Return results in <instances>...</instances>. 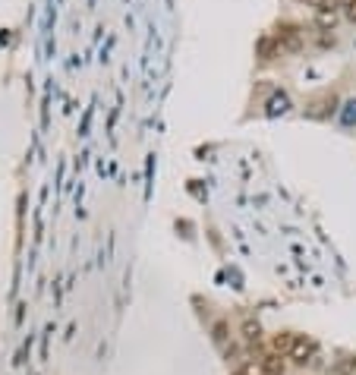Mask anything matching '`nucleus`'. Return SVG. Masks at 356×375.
Segmentation results:
<instances>
[{
    "label": "nucleus",
    "mask_w": 356,
    "mask_h": 375,
    "mask_svg": "<svg viewBox=\"0 0 356 375\" xmlns=\"http://www.w3.org/2000/svg\"><path fill=\"white\" fill-rule=\"evenodd\" d=\"M274 48H278V42H274V38H262V42H259V54H262L265 60H271V57H274Z\"/></svg>",
    "instance_id": "6"
},
{
    "label": "nucleus",
    "mask_w": 356,
    "mask_h": 375,
    "mask_svg": "<svg viewBox=\"0 0 356 375\" xmlns=\"http://www.w3.org/2000/svg\"><path fill=\"white\" fill-rule=\"evenodd\" d=\"M344 16H347L350 22H356V0H347V3H344Z\"/></svg>",
    "instance_id": "11"
},
{
    "label": "nucleus",
    "mask_w": 356,
    "mask_h": 375,
    "mask_svg": "<svg viewBox=\"0 0 356 375\" xmlns=\"http://www.w3.org/2000/svg\"><path fill=\"white\" fill-rule=\"evenodd\" d=\"M290 344H293V334L290 331H281L278 338H274V350H278V354H287V350H290Z\"/></svg>",
    "instance_id": "7"
},
{
    "label": "nucleus",
    "mask_w": 356,
    "mask_h": 375,
    "mask_svg": "<svg viewBox=\"0 0 356 375\" xmlns=\"http://www.w3.org/2000/svg\"><path fill=\"white\" fill-rule=\"evenodd\" d=\"M274 42H278L281 51H299L303 48V32L297 26H281L274 32Z\"/></svg>",
    "instance_id": "1"
},
{
    "label": "nucleus",
    "mask_w": 356,
    "mask_h": 375,
    "mask_svg": "<svg viewBox=\"0 0 356 375\" xmlns=\"http://www.w3.org/2000/svg\"><path fill=\"white\" fill-rule=\"evenodd\" d=\"M353 369H356V356H344V363H337L335 372H337V375H350Z\"/></svg>",
    "instance_id": "9"
},
{
    "label": "nucleus",
    "mask_w": 356,
    "mask_h": 375,
    "mask_svg": "<svg viewBox=\"0 0 356 375\" xmlns=\"http://www.w3.org/2000/svg\"><path fill=\"white\" fill-rule=\"evenodd\" d=\"M335 22H337V13H315V26L325 28V32H331Z\"/></svg>",
    "instance_id": "5"
},
{
    "label": "nucleus",
    "mask_w": 356,
    "mask_h": 375,
    "mask_svg": "<svg viewBox=\"0 0 356 375\" xmlns=\"http://www.w3.org/2000/svg\"><path fill=\"white\" fill-rule=\"evenodd\" d=\"M259 366H262L265 375H284V356L281 354H268L259 360Z\"/></svg>",
    "instance_id": "3"
},
{
    "label": "nucleus",
    "mask_w": 356,
    "mask_h": 375,
    "mask_svg": "<svg viewBox=\"0 0 356 375\" xmlns=\"http://www.w3.org/2000/svg\"><path fill=\"white\" fill-rule=\"evenodd\" d=\"M335 111V95H331V98H325V101H315L312 107H309V113H312V117H325V113H331Z\"/></svg>",
    "instance_id": "4"
},
{
    "label": "nucleus",
    "mask_w": 356,
    "mask_h": 375,
    "mask_svg": "<svg viewBox=\"0 0 356 375\" xmlns=\"http://www.w3.org/2000/svg\"><path fill=\"white\" fill-rule=\"evenodd\" d=\"M312 3L319 13H337V7H341V0H312Z\"/></svg>",
    "instance_id": "8"
},
{
    "label": "nucleus",
    "mask_w": 356,
    "mask_h": 375,
    "mask_svg": "<svg viewBox=\"0 0 356 375\" xmlns=\"http://www.w3.org/2000/svg\"><path fill=\"white\" fill-rule=\"evenodd\" d=\"M243 331H246V338H250V340H259V322H246Z\"/></svg>",
    "instance_id": "10"
},
{
    "label": "nucleus",
    "mask_w": 356,
    "mask_h": 375,
    "mask_svg": "<svg viewBox=\"0 0 356 375\" xmlns=\"http://www.w3.org/2000/svg\"><path fill=\"white\" fill-rule=\"evenodd\" d=\"M312 354H315V344L312 340H306V338H293L290 350H287V356H290L297 366H306V363L312 360Z\"/></svg>",
    "instance_id": "2"
}]
</instances>
